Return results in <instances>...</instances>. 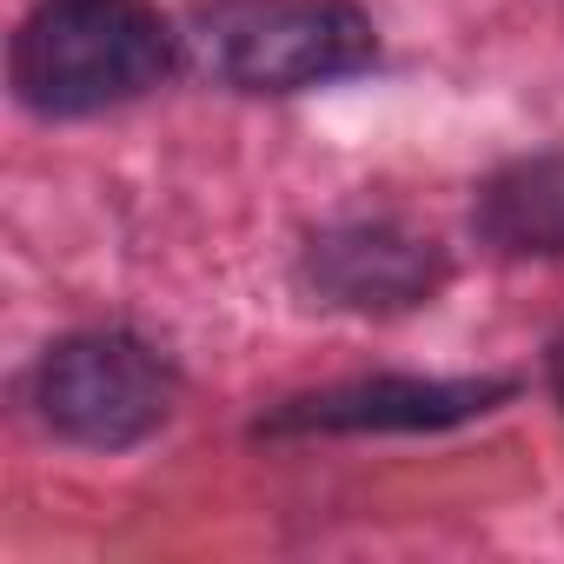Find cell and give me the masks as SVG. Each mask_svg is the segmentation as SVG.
<instances>
[{
    "label": "cell",
    "instance_id": "4",
    "mask_svg": "<svg viewBox=\"0 0 564 564\" xmlns=\"http://www.w3.org/2000/svg\"><path fill=\"white\" fill-rule=\"evenodd\" d=\"M438 246L392 226V219H359V226H339L326 239H313L306 252V279L333 300V306H352V313H399V306H419L432 286H438Z\"/></svg>",
    "mask_w": 564,
    "mask_h": 564
},
{
    "label": "cell",
    "instance_id": "1",
    "mask_svg": "<svg viewBox=\"0 0 564 564\" xmlns=\"http://www.w3.org/2000/svg\"><path fill=\"white\" fill-rule=\"evenodd\" d=\"M173 67V34L147 0H47L14 34V94L34 113H100L140 100Z\"/></svg>",
    "mask_w": 564,
    "mask_h": 564
},
{
    "label": "cell",
    "instance_id": "6",
    "mask_svg": "<svg viewBox=\"0 0 564 564\" xmlns=\"http://www.w3.org/2000/svg\"><path fill=\"white\" fill-rule=\"evenodd\" d=\"M471 219L505 259H564V153H531L491 173Z\"/></svg>",
    "mask_w": 564,
    "mask_h": 564
},
{
    "label": "cell",
    "instance_id": "2",
    "mask_svg": "<svg viewBox=\"0 0 564 564\" xmlns=\"http://www.w3.org/2000/svg\"><path fill=\"white\" fill-rule=\"evenodd\" d=\"M199 67L239 94H300L372 61V21L352 0H226L193 34Z\"/></svg>",
    "mask_w": 564,
    "mask_h": 564
},
{
    "label": "cell",
    "instance_id": "3",
    "mask_svg": "<svg viewBox=\"0 0 564 564\" xmlns=\"http://www.w3.org/2000/svg\"><path fill=\"white\" fill-rule=\"evenodd\" d=\"M41 419L74 445H133L173 412V372L153 346L127 333L61 339L34 372Z\"/></svg>",
    "mask_w": 564,
    "mask_h": 564
},
{
    "label": "cell",
    "instance_id": "5",
    "mask_svg": "<svg viewBox=\"0 0 564 564\" xmlns=\"http://www.w3.org/2000/svg\"><path fill=\"white\" fill-rule=\"evenodd\" d=\"M498 399V386H425V379H372V386H339L319 399H300L293 412H279L272 432H379V425H445L471 419Z\"/></svg>",
    "mask_w": 564,
    "mask_h": 564
},
{
    "label": "cell",
    "instance_id": "7",
    "mask_svg": "<svg viewBox=\"0 0 564 564\" xmlns=\"http://www.w3.org/2000/svg\"><path fill=\"white\" fill-rule=\"evenodd\" d=\"M551 392H557V405H564V333H557V346H551Z\"/></svg>",
    "mask_w": 564,
    "mask_h": 564
}]
</instances>
